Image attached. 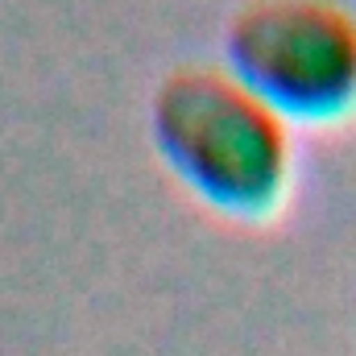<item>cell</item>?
I'll list each match as a JSON object with an SVG mask.
<instances>
[{
	"label": "cell",
	"instance_id": "cell-2",
	"mask_svg": "<svg viewBox=\"0 0 356 356\" xmlns=\"http://www.w3.org/2000/svg\"><path fill=\"white\" fill-rule=\"evenodd\" d=\"M224 71L290 129L356 116V8L348 0H245L224 25Z\"/></svg>",
	"mask_w": 356,
	"mask_h": 356
},
{
	"label": "cell",
	"instance_id": "cell-1",
	"mask_svg": "<svg viewBox=\"0 0 356 356\" xmlns=\"http://www.w3.org/2000/svg\"><path fill=\"white\" fill-rule=\"evenodd\" d=\"M149 141L178 186L224 220L269 224L294 191V129L224 67H175L149 99Z\"/></svg>",
	"mask_w": 356,
	"mask_h": 356
}]
</instances>
